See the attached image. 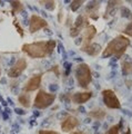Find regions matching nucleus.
<instances>
[{"instance_id":"9","label":"nucleus","mask_w":132,"mask_h":134,"mask_svg":"<svg viewBox=\"0 0 132 134\" xmlns=\"http://www.w3.org/2000/svg\"><path fill=\"white\" fill-rule=\"evenodd\" d=\"M41 79H42V75L41 74L34 75V76L26 83V85L23 86V91L24 92H34L36 90H38L41 85Z\"/></svg>"},{"instance_id":"16","label":"nucleus","mask_w":132,"mask_h":134,"mask_svg":"<svg viewBox=\"0 0 132 134\" xmlns=\"http://www.w3.org/2000/svg\"><path fill=\"white\" fill-rule=\"evenodd\" d=\"M18 99H19V103L21 104L22 106H24V107H29V106H30V97H29V95L22 93V94L19 95Z\"/></svg>"},{"instance_id":"22","label":"nucleus","mask_w":132,"mask_h":134,"mask_svg":"<svg viewBox=\"0 0 132 134\" xmlns=\"http://www.w3.org/2000/svg\"><path fill=\"white\" fill-rule=\"evenodd\" d=\"M11 6L14 7V12H17V11H20L22 9V5L20 1H12L11 2Z\"/></svg>"},{"instance_id":"11","label":"nucleus","mask_w":132,"mask_h":134,"mask_svg":"<svg viewBox=\"0 0 132 134\" xmlns=\"http://www.w3.org/2000/svg\"><path fill=\"white\" fill-rule=\"evenodd\" d=\"M92 97V92H78V93H75L71 96V99L73 103L76 104H84L85 102Z\"/></svg>"},{"instance_id":"5","label":"nucleus","mask_w":132,"mask_h":134,"mask_svg":"<svg viewBox=\"0 0 132 134\" xmlns=\"http://www.w3.org/2000/svg\"><path fill=\"white\" fill-rule=\"evenodd\" d=\"M102 97H103V103L107 107L112 108V110H115V108L118 110L121 107L120 100L112 90H103L102 91Z\"/></svg>"},{"instance_id":"27","label":"nucleus","mask_w":132,"mask_h":134,"mask_svg":"<svg viewBox=\"0 0 132 134\" xmlns=\"http://www.w3.org/2000/svg\"><path fill=\"white\" fill-rule=\"evenodd\" d=\"M124 134H131V131H130V129H129V130H128V131H127V132H126Z\"/></svg>"},{"instance_id":"1","label":"nucleus","mask_w":132,"mask_h":134,"mask_svg":"<svg viewBox=\"0 0 132 134\" xmlns=\"http://www.w3.org/2000/svg\"><path fill=\"white\" fill-rule=\"evenodd\" d=\"M57 46L56 40H48V41H37L32 44H24L22 46V52L26 53L31 58H44L46 56L55 50Z\"/></svg>"},{"instance_id":"20","label":"nucleus","mask_w":132,"mask_h":134,"mask_svg":"<svg viewBox=\"0 0 132 134\" xmlns=\"http://www.w3.org/2000/svg\"><path fill=\"white\" fill-rule=\"evenodd\" d=\"M121 15H122V17H124V18L132 19V12L129 9H128V8H126V7H122L121 8Z\"/></svg>"},{"instance_id":"26","label":"nucleus","mask_w":132,"mask_h":134,"mask_svg":"<svg viewBox=\"0 0 132 134\" xmlns=\"http://www.w3.org/2000/svg\"><path fill=\"white\" fill-rule=\"evenodd\" d=\"M70 134H87V133L83 131H75V132H71Z\"/></svg>"},{"instance_id":"12","label":"nucleus","mask_w":132,"mask_h":134,"mask_svg":"<svg viewBox=\"0 0 132 134\" xmlns=\"http://www.w3.org/2000/svg\"><path fill=\"white\" fill-rule=\"evenodd\" d=\"M96 34H97V29L94 26H92V25H89L88 27L85 28V31H84V36H83V38H82V40H83V46L82 47H84V46H88L91 44V40L94 36H96Z\"/></svg>"},{"instance_id":"17","label":"nucleus","mask_w":132,"mask_h":134,"mask_svg":"<svg viewBox=\"0 0 132 134\" xmlns=\"http://www.w3.org/2000/svg\"><path fill=\"white\" fill-rule=\"evenodd\" d=\"M122 73L124 75H129L132 73V63L129 60H123L122 62Z\"/></svg>"},{"instance_id":"24","label":"nucleus","mask_w":132,"mask_h":134,"mask_svg":"<svg viewBox=\"0 0 132 134\" xmlns=\"http://www.w3.org/2000/svg\"><path fill=\"white\" fill-rule=\"evenodd\" d=\"M39 134H59L56 131H49V130H40Z\"/></svg>"},{"instance_id":"15","label":"nucleus","mask_w":132,"mask_h":134,"mask_svg":"<svg viewBox=\"0 0 132 134\" xmlns=\"http://www.w3.org/2000/svg\"><path fill=\"white\" fill-rule=\"evenodd\" d=\"M89 116L94 120L101 121L107 116V113L104 112V110H102V108H96V110H92L91 112H89Z\"/></svg>"},{"instance_id":"25","label":"nucleus","mask_w":132,"mask_h":134,"mask_svg":"<svg viewBox=\"0 0 132 134\" xmlns=\"http://www.w3.org/2000/svg\"><path fill=\"white\" fill-rule=\"evenodd\" d=\"M51 70L56 73L57 76H59V75H60V73H59V67H58V66H53V68H51Z\"/></svg>"},{"instance_id":"10","label":"nucleus","mask_w":132,"mask_h":134,"mask_svg":"<svg viewBox=\"0 0 132 134\" xmlns=\"http://www.w3.org/2000/svg\"><path fill=\"white\" fill-rule=\"evenodd\" d=\"M78 125H79V121L76 116L69 115L63 120V122L61 123V129L63 132H70L71 130H75Z\"/></svg>"},{"instance_id":"6","label":"nucleus","mask_w":132,"mask_h":134,"mask_svg":"<svg viewBox=\"0 0 132 134\" xmlns=\"http://www.w3.org/2000/svg\"><path fill=\"white\" fill-rule=\"evenodd\" d=\"M26 68H27V60L24 59V58H19L14 64V66L9 69L8 76L11 78H17L23 73V70Z\"/></svg>"},{"instance_id":"2","label":"nucleus","mask_w":132,"mask_h":134,"mask_svg":"<svg viewBox=\"0 0 132 134\" xmlns=\"http://www.w3.org/2000/svg\"><path fill=\"white\" fill-rule=\"evenodd\" d=\"M130 46V40L124 36H118L113 38L107 45L105 49L102 52V58H108L110 56H115L117 59L121 58L122 55L126 53L127 48Z\"/></svg>"},{"instance_id":"8","label":"nucleus","mask_w":132,"mask_h":134,"mask_svg":"<svg viewBox=\"0 0 132 134\" xmlns=\"http://www.w3.org/2000/svg\"><path fill=\"white\" fill-rule=\"evenodd\" d=\"M88 26H89L88 17L84 16V15H80V16L77 18V20H76L75 27L71 28V30H70V36L77 37V36L80 34V30H81V29L87 28Z\"/></svg>"},{"instance_id":"3","label":"nucleus","mask_w":132,"mask_h":134,"mask_svg":"<svg viewBox=\"0 0 132 134\" xmlns=\"http://www.w3.org/2000/svg\"><path fill=\"white\" fill-rule=\"evenodd\" d=\"M76 79L78 82V85L82 88H87L89 84L92 81V74L91 69H90L89 65L84 64H79L76 68Z\"/></svg>"},{"instance_id":"23","label":"nucleus","mask_w":132,"mask_h":134,"mask_svg":"<svg viewBox=\"0 0 132 134\" xmlns=\"http://www.w3.org/2000/svg\"><path fill=\"white\" fill-rule=\"evenodd\" d=\"M123 32L126 34L127 36H129V37H132V20L129 23V25L126 27V29L123 30Z\"/></svg>"},{"instance_id":"13","label":"nucleus","mask_w":132,"mask_h":134,"mask_svg":"<svg viewBox=\"0 0 132 134\" xmlns=\"http://www.w3.org/2000/svg\"><path fill=\"white\" fill-rule=\"evenodd\" d=\"M82 52L87 53L88 55H91V56H97L101 50V46L99 44H90L88 46H84V47H81Z\"/></svg>"},{"instance_id":"14","label":"nucleus","mask_w":132,"mask_h":134,"mask_svg":"<svg viewBox=\"0 0 132 134\" xmlns=\"http://www.w3.org/2000/svg\"><path fill=\"white\" fill-rule=\"evenodd\" d=\"M99 7H100V2H98V1H91L90 2L89 5L87 6V12H88V16L91 17V18H93V19H97L98 17L94 14H97Z\"/></svg>"},{"instance_id":"18","label":"nucleus","mask_w":132,"mask_h":134,"mask_svg":"<svg viewBox=\"0 0 132 134\" xmlns=\"http://www.w3.org/2000/svg\"><path fill=\"white\" fill-rule=\"evenodd\" d=\"M121 125H122V121L120 122V124H119V125H113V126H111L104 134H119V131H120Z\"/></svg>"},{"instance_id":"21","label":"nucleus","mask_w":132,"mask_h":134,"mask_svg":"<svg viewBox=\"0 0 132 134\" xmlns=\"http://www.w3.org/2000/svg\"><path fill=\"white\" fill-rule=\"evenodd\" d=\"M40 3H44V7L49 10H53L56 7V2L55 1H40Z\"/></svg>"},{"instance_id":"7","label":"nucleus","mask_w":132,"mask_h":134,"mask_svg":"<svg viewBox=\"0 0 132 134\" xmlns=\"http://www.w3.org/2000/svg\"><path fill=\"white\" fill-rule=\"evenodd\" d=\"M47 26H48V23L43 18H41V17L37 15H32L30 17V20H29V31L30 32H36Z\"/></svg>"},{"instance_id":"4","label":"nucleus","mask_w":132,"mask_h":134,"mask_svg":"<svg viewBox=\"0 0 132 134\" xmlns=\"http://www.w3.org/2000/svg\"><path fill=\"white\" fill-rule=\"evenodd\" d=\"M56 99V94L53 93H47L46 91L40 90L37 94L36 98H35V103L34 106L39 110H44L51 105Z\"/></svg>"},{"instance_id":"19","label":"nucleus","mask_w":132,"mask_h":134,"mask_svg":"<svg viewBox=\"0 0 132 134\" xmlns=\"http://www.w3.org/2000/svg\"><path fill=\"white\" fill-rule=\"evenodd\" d=\"M82 3H83V1H82V0H76V1H71L70 8H71V10H72V11H77V10L81 7Z\"/></svg>"}]
</instances>
